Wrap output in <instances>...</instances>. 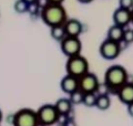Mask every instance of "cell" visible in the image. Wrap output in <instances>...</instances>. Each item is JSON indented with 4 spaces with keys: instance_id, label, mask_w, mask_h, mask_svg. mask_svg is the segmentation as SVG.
Here are the masks:
<instances>
[{
    "instance_id": "19",
    "label": "cell",
    "mask_w": 133,
    "mask_h": 126,
    "mask_svg": "<svg viewBox=\"0 0 133 126\" xmlns=\"http://www.w3.org/2000/svg\"><path fill=\"white\" fill-rule=\"evenodd\" d=\"M97 97L95 93H84V97H83V104L88 107L95 106L97 104Z\"/></svg>"
},
{
    "instance_id": "24",
    "label": "cell",
    "mask_w": 133,
    "mask_h": 126,
    "mask_svg": "<svg viewBox=\"0 0 133 126\" xmlns=\"http://www.w3.org/2000/svg\"><path fill=\"white\" fill-rule=\"evenodd\" d=\"M128 113L130 114V116L133 117V103H130L128 105Z\"/></svg>"
},
{
    "instance_id": "4",
    "label": "cell",
    "mask_w": 133,
    "mask_h": 126,
    "mask_svg": "<svg viewBox=\"0 0 133 126\" xmlns=\"http://www.w3.org/2000/svg\"><path fill=\"white\" fill-rule=\"evenodd\" d=\"M12 126H40L38 114L31 108H21L15 113Z\"/></svg>"
},
{
    "instance_id": "14",
    "label": "cell",
    "mask_w": 133,
    "mask_h": 126,
    "mask_svg": "<svg viewBox=\"0 0 133 126\" xmlns=\"http://www.w3.org/2000/svg\"><path fill=\"white\" fill-rule=\"evenodd\" d=\"M72 102L70 99H59L57 101V103L55 104L56 108L59 112V114H65L69 115V113L72 110Z\"/></svg>"
},
{
    "instance_id": "16",
    "label": "cell",
    "mask_w": 133,
    "mask_h": 126,
    "mask_svg": "<svg viewBox=\"0 0 133 126\" xmlns=\"http://www.w3.org/2000/svg\"><path fill=\"white\" fill-rule=\"evenodd\" d=\"M110 105H111V100L109 97V95L108 94H100V95H98L95 106H97L99 110L105 111V110H108V108L110 107Z\"/></svg>"
},
{
    "instance_id": "20",
    "label": "cell",
    "mask_w": 133,
    "mask_h": 126,
    "mask_svg": "<svg viewBox=\"0 0 133 126\" xmlns=\"http://www.w3.org/2000/svg\"><path fill=\"white\" fill-rule=\"evenodd\" d=\"M127 44L133 43V29H125L124 30V37H123V41Z\"/></svg>"
},
{
    "instance_id": "25",
    "label": "cell",
    "mask_w": 133,
    "mask_h": 126,
    "mask_svg": "<svg viewBox=\"0 0 133 126\" xmlns=\"http://www.w3.org/2000/svg\"><path fill=\"white\" fill-rule=\"evenodd\" d=\"M50 3H62L64 0H49Z\"/></svg>"
},
{
    "instance_id": "10",
    "label": "cell",
    "mask_w": 133,
    "mask_h": 126,
    "mask_svg": "<svg viewBox=\"0 0 133 126\" xmlns=\"http://www.w3.org/2000/svg\"><path fill=\"white\" fill-rule=\"evenodd\" d=\"M116 94L119 96V100L123 104L129 105L130 103H133V82L128 81L118 90Z\"/></svg>"
},
{
    "instance_id": "15",
    "label": "cell",
    "mask_w": 133,
    "mask_h": 126,
    "mask_svg": "<svg viewBox=\"0 0 133 126\" xmlns=\"http://www.w3.org/2000/svg\"><path fill=\"white\" fill-rule=\"evenodd\" d=\"M50 34H51V37H52L56 41H60V42H61V41L66 37V32H65L64 24L51 27V31H50Z\"/></svg>"
},
{
    "instance_id": "3",
    "label": "cell",
    "mask_w": 133,
    "mask_h": 126,
    "mask_svg": "<svg viewBox=\"0 0 133 126\" xmlns=\"http://www.w3.org/2000/svg\"><path fill=\"white\" fill-rule=\"evenodd\" d=\"M65 70L66 74L80 79L82 75L89 72V63L84 57L78 54V55L68 58V61L65 63Z\"/></svg>"
},
{
    "instance_id": "1",
    "label": "cell",
    "mask_w": 133,
    "mask_h": 126,
    "mask_svg": "<svg viewBox=\"0 0 133 126\" xmlns=\"http://www.w3.org/2000/svg\"><path fill=\"white\" fill-rule=\"evenodd\" d=\"M40 16L43 22L50 28L64 24L68 20L66 11L62 3H49L47 7L41 9Z\"/></svg>"
},
{
    "instance_id": "2",
    "label": "cell",
    "mask_w": 133,
    "mask_h": 126,
    "mask_svg": "<svg viewBox=\"0 0 133 126\" xmlns=\"http://www.w3.org/2000/svg\"><path fill=\"white\" fill-rule=\"evenodd\" d=\"M129 75L127 70L121 65H112L105 71L104 74V84L108 90L115 91L124 85L128 82Z\"/></svg>"
},
{
    "instance_id": "21",
    "label": "cell",
    "mask_w": 133,
    "mask_h": 126,
    "mask_svg": "<svg viewBox=\"0 0 133 126\" xmlns=\"http://www.w3.org/2000/svg\"><path fill=\"white\" fill-rule=\"evenodd\" d=\"M119 7L125 9H133V0H119Z\"/></svg>"
},
{
    "instance_id": "17",
    "label": "cell",
    "mask_w": 133,
    "mask_h": 126,
    "mask_svg": "<svg viewBox=\"0 0 133 126\" xmlns=\"http://www.w3.org/2000/svg\"><path fill=\"white\" fill-rule=\"evenodd\" d=\"M14 9L18 13H24V12H28L29 3L26 0H17L14 5Z\"/></svg>"
},
{
    "instance_id": "28",
    "label": "cell",
    "mask_w": 133,
    "mask_h": 126,
    "mask_svg": "<svg viewBox=\"0 0 133 126\" xmlns=\"http://www.w3.org/2000/svg\"><path fill=\"white\" fill-rule=\"evenodd\" d=\"M131 22L133 23V9L131 10Z\"/></svg>"
},
{
    "instance_id": "12",
    "label": "cell",
    "mask_w": 133,
    "mask_h": 126,
    "mask_svg": "<svg viewBox=\"0 0 133 126\" xmlns=\"http://www.w3.org/2000/svg\"><path fill=\"white\" fill-rule=\"evenodd\" d=\"M66 36L70 37H79L82 32V23L78 19H68L64 23Z\"/></svg>"
},
{
    "instance_id": "26",
    "label": "cell",
    "mask_w": 133,
    "mask_h": 126,
    "mask_svg": "<svg viewBox=\"0 0 133 126\" xmlns=\"http://www.w3.org/2000/svg\"><path fill=\"white\" fill-rule=\"evenodd\" d=\"M78 1L81 3H90V2H92L93 0H78Z\"/></svg>"
},
{
    "instance_id": "7",
    "label": "cell",
    "mask_w": 133,
    "mask_h": 126,
    "mask_svg": "<svg viewBox=\"0 0 133 126\" xmlns=\"http://www.w3.org/2000/svg\"><path fill=\"white\" fill-rule=\"evenodd\" d=\"M82 49V43L79 37H70L66 36L61 41V51L68 58L80 54Z\"/></svg>"
},
{
    "instance_id": "29",
    "label": "cell",
    "mask_w": 133,
    "mask_h": 126,
    "mask_svg": "<svg viewBox=\"0 0 133 126\" xmlns=\"http://www.w3.org/2000/svg\"><path fill=\"white\" fill-rule=\"evenodd\" d=\"M2 121V112H1V110H0V122Z\"/></svg>"
},
{
    "instance_id": "9",
    "label": "cell",
    "mask_w": 133,
    "mask_h": 126,
    "mask_svg": "<svg viewBox=\"0 0 133 126\" xmlns=\"http://www.w3.org/2000/svg\"><path fill=\"white\" fill-rule=\"evenodd\" d=\"M113 22L114 24H118L123 28L127 27L131 22V10L119 7L113 12Z\"/></svg>"
},
{
    "instance_id": "22",
    "label": "cell",
    "mask_w": 133,
    "mask_h": 126,
    "mask_svg": "<svg viewBox=\"0 0 133 126\" xmlns=\"http://www.w3.org/2000/svg\"><path fill=\"white\" fill-rule=\"evenodd\" d=\"M41 11L40 7L37 5V2H33V3H29V9H28V12L30 15H33V13H37V12Z\"/></svg>"
},
{
    "instance_id": "6",
    "label": "cell",
    "mask_w": 133,
    "mask_h": 126,
    "mask_svg": "<svg viewBox=\"0 0 133 126\" xmlns=\"http://www.w3.org/2000/svg\"><path fill=\"white\" fill-rule=\"evenodd\" d=\"M99 51L103 59H105V60H114L121 53V42L107 39L101 43Z\"/></svg>"
},
{
    "instance_id": "8",
    "label": "cell",
    "mask_w": 133,
    "mask_h": 126,
    "mask_svg": "<svg viewBox=\"0 0 133 126\" xmlns=\"http://www.w3.org/2000/svg\"><path fill=\"white\" fill-rule=\"evenodd\" d=\"M100 87L99 80L93 73H85L79 79V89L83 93H95Z\"/></svg>"
},
{
    "instance_id": "11",
    "label": "cell",
    "mask_w": 133,
    "mask_h": 126,
    "mask_svg": "<svg viewBox=\"0 0 133 126\" xmlns=\"http://www.w3.org/2000/svg\"><path fill=\"white\" fill-rule=\"evenodd\" d=\"M60 87L61 90L66 94H71L72 92L77 91L79 89V79L73 76V75L66 74L65 76L61 80L60 82Z\"/></svg>"
},
{
    "instance_id": "18",
    "label": "cell",
    "mask_w": 133,
    "mask_h": 126,
    "mask_svg": "<svg viewBox=\"0 0 133 126\" xmlns=\"http://www.w3.org/2000/svg\"><path fill=\"white\" fill-rule=\"evenodd\" d=\"M83 97H84V93H83L80 89H78L77 91H74V92H72V93L70 94L69 99L71 100L72 104L78 105V104L83 103Z\"/></svg>"
},
{
    "instance_id": "13",
    "label": "cell",
    "mask_w": 133,
    "mask_h": 126,
    "mask_svg": "<svg viewBox=\"0 0 133 126\" xmlns=\"http://www.w3.org/2000/svg\"><path fill=\"white\" fill-rule=\"evenodd\" d=\"M124 30L125 29L123 27L118 26V24H113L108 30V39H111L116 42H122L124 37Z\"/></svg>"
},
{
    "instance_id": "27",
    "label": "cell",
    "mask_w": 133,
    "mask_h": 126,
    "mask_svg": "<svg viewBox=\"0 0 133 126\" xmlns=\"http://www.w3.org/2000/svg\"><path fill=\"white\" fill-rule=\"evenodd\" d=\"M26 1H27L28 3H33V2H36L37 0H26Z\"/></svg>"
},
{
    "instance_id": "23",
    "label": "cell",
    "mask_w": 133,
    "mask_h": 126,
    "mask_svg": "<svg viewBox=\"0 0 133 126\" xmlns=\"http://www.w3.org/2000/svg\"><path fill=\"white\" fill-rule=\"evenodd\" d=\"M36 2H37V5L40 7V9H43L44 7H47L49 3H50L49 0H37Z\"/></svg>"
},
{
    "instance_id": "5",
    "label": "cell",
    "mask_w": 133,
    "mask_h": 126,
    "mask_svg": "<svg viewBox=\"0 0 133 126\" xmlns=\"http://www.w3.org/2000/svg\"><path fill=\"white\" fill-rule=\"evenodd\" d=\"M37 114H38L40 126H51L56 124L60 115L56 106L51 104H44L43 106H41L37 111Z\"/></svg>"
}]
</instances>
